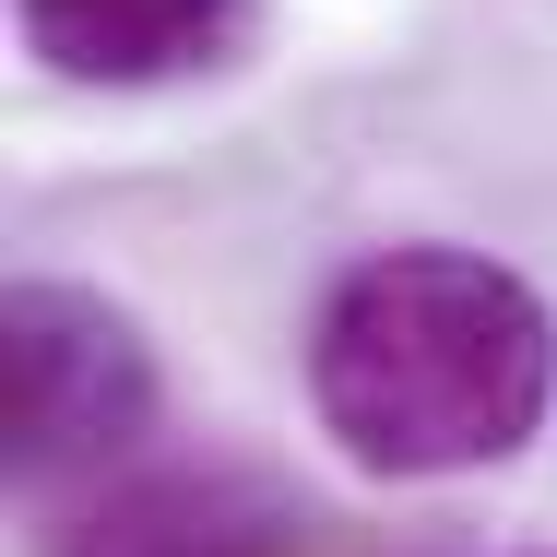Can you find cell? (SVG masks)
I'll list each match as a JSON object with an SVG mask.
<instances>
[{"mask_svg": "<svg viewBox=\"0 0 557 557\" xmlns=\"http://www.w3.org/2000/svg\"><path fill=\"white\" fill-rule=\"evenodd\" d=\"M154 428V344L96 285L24 273L0 297V462L12 486H108Z\"/></svg>", "mask_w": 557, "mask_h": 557, "instance_id": "cell-2", "label": "cell"}, {"mask_svg": "<svg viewBox=\"0 0 557 557\" xmlns=\"http://www.w3.org/2000/svg\"><path fill=\"white\" fill-rule=\"evenodd\" d=\"M309 404L356 474H392V486L474 474L546 428L557 321L486 249H440V237L368 249L333 273L309 321Z\"/></svg>", "mask_w": 557, "mask_h": 557, "instance_id": "cell-1", "label": "cell"}, {"mask_svg": "<svg viewBox=\"0 0 557 557\" xmlns=\"http://www.w3.org/2000/svg\"><path fill=\"white\" fill-rule=\"evenodd\" d=\"M36 557H333V522L237 462H154L48 510Z\"/></svg>", "mask_w": 557, "mask_h": 557, "instance_id": "cell-3", "label": "cell"}, {"mask_svg": "<svg viewBox=\"0 0 557 557\" xmlns=\"http://www.w3.org/2000/svg\"><path fill=\"white\" fill-rule=\"evenodd\" d=\"M12 12H24V48L84 96L190 84L249 48V0H12Z\"/></svg>", "mask_w": 557, "mask_h": 557, "instance_id": "cell-4", "label": "cell"}]
</instances>
